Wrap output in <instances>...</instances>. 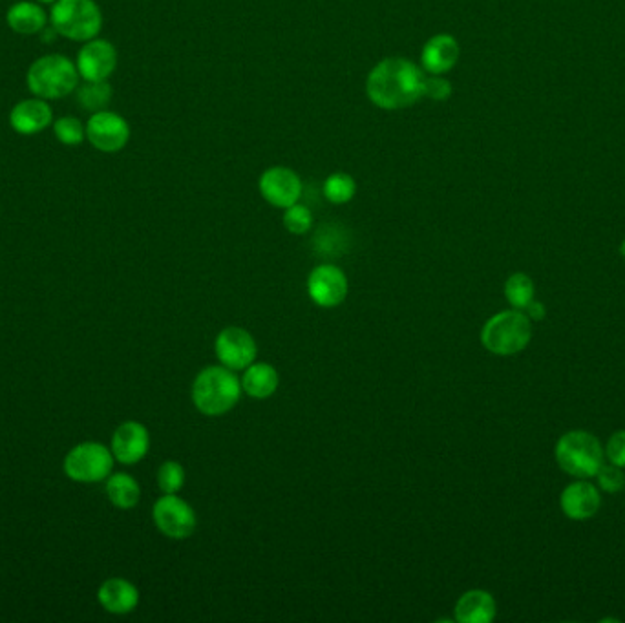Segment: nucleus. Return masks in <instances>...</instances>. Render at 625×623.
<instances>
[{
	"label": "nucleus",
	"instance_id": "obj_25",
	"mask_svg": "<svg viewBox=\"0 0 625 623\" xmlns=\"http://www.w3.org/2000/svg\"><path fill=\"white\" fill-rule=\"evenodd\" d=\"M357 192V183L351 178L350 174H344V172H337V174H331L326 183H324V194L331 203H348L353 200Z\"/></svg>",
	"mask_w": 625,
	"mask_h": 623
},
{
	"label": "nucleus",
	"instance_id": "obj_30",
	"mask_svg": "<svg viewBox=\"0 0 625 623\" xmlns=\"http://www.w3.org/2000/svg\"><path fill=\"white\" fill-rule=\"evenodd\" d=\"M452 96V85L441 75H424L423 97H430L434 101H446Z\"/></svg>",
	"mask_w": 625,
	"mask_h": 623
},
{
	"label": "nucleus",
	"instance_id": "obj_20",
	"mask_svg": "<svg viewBox=\"0 0 625 623\" xmlns=\"http://www.w3.org/2000/svg\"><path fill=\"white\" fill-rule=\"evenodd\" d=\"M6 22L11 30L19 35H35L43 32L48 22V15L41 4L21 0L13 4L6 13Z\"/></svg>",
	"mask_w": 625,
	"mask_h": 623
},
{
	"label": "nucleus",
	"instance_id": "obj_7",
	"mask_svg": "<svg viewBox=\"0 0 625 623\" xmlns=\"http://www.w3.org/2000/svg\"><path fill=\"white\" fill-rule=\"evenodd\" d=\"M114 459L105 444H77L64 459V472L77 483H99L112 474Z\"/></svg>",
	"mask_w": 625,
	"mask_h": 623
},
{
	"label": "nucleus",
	"instance_id": "obj_10",
	"mask_svg": "<svg viewBox=\"0 0 625 623\" xmlns=\"http://www.w3.org/2000/svg\"><path fill=\"white\" fill-rule=\"evenodd\" d=\"M214 349L222 366L233 371L249 368L258 355L255 338L242 328H225L220 331Z\"/></svg>",
	"mask_w": 625,
	"mask_h": 623
},
{
	"label": "nucleus",
	"instance_id": "obj_23",
	"mask_svg": "<svg viewBox=\"0 0 625 623\" xmlns=\"http://www.w3.org/2000/svg\"><path fill=\"white\" fill-rule=\"evenodd\" d=\"M77 101L92 114L105 110L112 101V86L108 81H85V85L77 90Z\"/></svg>",
	"mask_w": 625,
	"mask_h": 623
},
{
	"label": "nucleus",
	"instance_id": "obj_21",
	"mask_svg": "<svg viewBox=\"0 0 625 623\" xmlns=\"http://www.w3.org/2000/svg\"><path fill=\"white\" fill-rule=\"evenodd\" d=\"M280 384L278 373L273 366L264 364V362H253L249 368H245L244 377H242V390L255 399H267L275 393L276 388Z\"/></svg>",
	"mask_w": 625,
	"mask_h": 623
},
{
	"label": "nucleus",
	"instance_id": "obj_13",
	"mask_svg": "<svg viewBox=\"0 0 625 623\" xmlns=\"http://www.w3.org/2000/svg\"><path fill=\"white\" fill-rule=\"evenodd\" d=\"M260 192L267 203L278 209L295 205L302 196V181L297 172L286 167L265 170L260 178Z\"/></svg>",
	"mask_w": 625,
	"mask_h": 623
},
{
	"label": "nucleus",
	"instance_id": "obj_6",
	"mask_svg": "<svg viewBox=\"0 0 625 623\" xmlns=\"http://www.w3.org/2000/svg\"><path fill=\"white\" fill-rule=\"evenodd\" d=\"M53 32L75 43L96 39L103 28V15L96 0H57L50 13Z\"/></svg>",
	"mask_w": 625,
	"mask_h": 623
},
{
	"label": "nucleus",
	"instance_id": "obj_16",
	"mask_svg": "<svg viewBox=\"0 0 625 623\" xmlns=\"http://www.w3.org/2000/svg\"><path fill=\"white\" fill-rule=\"evenodd\" d=\"M52 123V108L41 97L24 99L13 106L10 112L11 128L21 136H35L50 127Z\"/></svg>",
	"mask_w": 625,
	"mask_h": 623
},
{
	"label": "nucleus",
	"instance_id": "obj_34",
	"mask_svg": "<svg viewBox=\"0 0 625 623\" xmlns=\"http://www.w3.org/2000/svg\"><path fill=\"white\" fill-rule=\"evenodd\" d=\"M37 2H43V4H53V2H57V0H37Z\"/></svg>",
	"mask_w": 625,
	"mask_h": 623
},
{
	"label": "nucleus",
	"instance_id": "obj_18",
	"mask_svg": "<svg viewBox=\"0 0 625 623\" xmlns=\"http://www.w3.org/2000/svg\"><path fill=\"white\" fill-rule=\"evenodd\" d=\"M97 598L108 613L128 614L138 607L139 592L136 585H132L130 581L110 578L101 585Z\"/></svg>",
	"mask_w": 625,
	"mask_h": 623
},
{
	"label": "nucleus",
	"instance_id": "obj_2",
	"mask_svg": "<svg viewBox=\"0 0 625 623\" xmlns=\"http://www.w3.org/2000/svg\"><path fill=\"white\" fill-rule=\"evenodd\" d=\"M242 382L233 370L225 366H211L196 377L192 384V402L203 413L218 417L231 412L240 401Z\"/></svg>",
	"mask_w": 625,
	"mask_h": 623
},
{
	"label": "nucleus",
	"instance_id": "obj_8",
	"mask_svg": "<svg viewBox=\"0 0 625 623\" xmlns=\"http://www.w3.org/2000/svg\"><path fill=\"white\" fill-rule=\"evenodd\" d=\"M152 518L156 527L170 539H187L196 528V514L191 505L176 496V494H165L156 501Z\"/></svg>",
	"mask_w": 625,
	"mask_h": 623
},
{
	"label": "nucleus",
	"instance_id": "obj_14",
	"mask_svg": "<svg viewBox=\"0 0 625 623\" xmlns=\"http://www.w3.org/2000/svg\"><path fill=\"white\" fill-rule=\"evenodd\" d=\"M149 430L141 423L127 421L112 437V454L123 465H136L149 452Z\"/></svg>",
	"mask_w": 625,
	"mask_h": 623
},
{
	"label": "nucleus",
	"instance_id": "obj_22",
	"mask_svg": "<svg viewBox=\"0 0 625 623\" xmlns=\"http://www.w3.org/2000/svg\"><path fill=\"white\" fill-rule=\"evenodd\" d=\"M106 496L112 505L121 510H130L136 507L141 497L138 481L128 474H114L106 481Z\"/></svg>",
	"mask_w": 625,
	"mask_h": 623
},
{
	"label": "nucleus",
	"instance_id": "obj_1",
	"mask_svg": "<svg viewBox=\"0 0 625 623\" xmlns=\"http://www.w3.org/2000/svg\"><path fill=\"white\" fill-rule=\"evenodd\" d=\"M424 74L408 59L392 57L377 64L366 81L373 105L382 110H401L423 99Z\"/></svg>",
	"mask_w": 625,
	"mask_h": 623
},
{
	"label": "nucleus",
	"instance_id": "obj_33",
	"mask_svg": "<svg viewBox=\"0 0 625 623\" xmlns=\"http://www.w3.org/2000/svg\"><path fill=\"white\" fill-rule=\"evenodd\" d=\"M620 254L625 258V240L622 242V245H620Z\"/></svg>",
	"mask_w": 625,
	"mask_h": 623
},
{
	"label": "nucleus",
	"instance_id": "obj_11",
	"mask_svg": "<svg viewBox=\"0 0 625 623\" xmlns=\"http://www.w3.org/2000/svg\"><path fill=\"white\" fill-rule=\"evenodd\" d=\"M308 293L317 306H340L348 296V278L337 265H318L309 275Z\"/></svg>",
	"mask_w": 625,
	"mask_h": 623
},
{
	"label": "nucleus",
	"instance_id": "obj_26",
	"mask_svg": "<svg viewBox=\"0 0 625 623\" xmlns=\"http://www.w3.org/2000/svg\"><path fill=\"white\" fill-rule=\"evenodd\" d=\"M53 134L57 141H61L66 147H75L85 141L86 127L77 117H59L53 123Z\"/></svg>",
	"mask_w": 625,
	"mask_h": 623
},
{
	"label": "nucleus",
	"instance_id": "obj_12",
	"mask_svg": "<svg viewBox=\"0 0 625 623\" xmlns=\"http://www.w3.org/2000/svg\"><path fill=\"white\" fill-rule=\"evenodd\" d=\"M77 72L85 81H108L117 66V52L105 39H92L77 53Z\"/></svg>",
	"mask_w": 625,
	"mask_h": 623
},
{
	"label": "nucleus",
	"instance_id": "obj_15",
	"mask_svg": "<svg viewBox=\"0 0 625 623\" xmlns=\"http://www.w3.org/2000/svg\"><path fill=\"white\" fill-rule=\"evenodd\" d=\"M560 505L567 518L585 521V519L593 518L594 514L600 510L602 496L593 483L580 479L563 488Z\"/></svg>",
	"mask_w": 625,
	"mask_h": 623
},
{
	"label": "nucleus",
	"instance_id": "obj_24",
	"mask_svg": "<svg viewBox=\"0 0 625 623\" xmlns=\"http://www.w3.org/2000/svg\"><path fill=\"white\" fill-rule=\"evenodd\" d=\"M505 298L510 306L523 311L534 300V282L525 273H514L505 282Z\"/></svg>",
	"mask_w": 625,
	"mask_h": 623
},
{
	"label": "nucleus",
	"instance_id": "obj_9",
	"mask_svg": "<svg viewBox=\"0 0 625 623\" xmlns=\"http://www.w3.org/2000/svg\"><path fill=\"white\" fill-rule=\"evenodd\" d=\"M86 139L99 152H105V154L119 152L127 147L128 139H130L127 119L108 110L96 112L86 123Z\"/></svg>",
	"mask_w": 625,
	"mask_h": 623
},
{
	"label": "nucleus",
	"instance_id": "obj_27",
	"mask_svg": "<svg viewBox=\"0 0 625 623\" xmlns=\"http://www.w3.org/2000/svg\"><path fill=\"white\" fill-rule=\"evenodd\" d=\"M158 485L165 494H176L185 485V470L178 461H165L159 466Z\"/></svg>",
	"mask_w": 625,
	"mask_h": 623
},
{
	"label": "nucleus",
	"instance_id": "obj_5",
	"mask_svg": "<svg viewBox=\"0 0 625 623\" xmlns=\"http://www.w3.org/2000/svg\"><path fill=\"white\" fill-rule=\"evenodd\" d=\"M532 338V320L525 311L509 309L490 317L481 331L483 346L501 357L516 355L529 346Z\"/></svg>",
	"mask_w": 625,
	"mask_h": 623
},
{
	"label": "nucleus",
	"instance_id": "obj_32",
	"mask_svg": "<svg viewBox=\"0 0 625 623\" xmlns=\"http://www.w3.org/2000/svg\"><path fill=\"white\" fill-rule=\"evenodd\" d=\"M523 311H525V315H527L530 320H543V318H545V313H547V311H545V306H543L541 302H538V300H532L529 306L525 307Z\"/></svg>",
	"mask_w": 625,
	"mask_h": 623
},
{
	"label": "nucleus",
	"instance_id": "obj_31",
	"mask_svg": "<svg viewBox=\"0 0 625 623\" xmlns=\"http://www.w3.org/2000/svg\"><path fill=\"white\" fill-rule=\"evenodd\" d=\"M604 450L609 463L625 468V430L613 433Z\"/></svg>",
	"mask_w": 625,
	"mask_h": 623
},
{
	"label": "nucleus",
	"instance_id": "obj_17",
	"mask_svg": "<svg viewBox=\"0 0 625 623\" xmlns=\"http://www.w3.org/2000/svg\"><path fill=\"white\" fill-rule=\"evenodd\" d=\"M459 44L452 35H435L424 44L421 63L426 74L443 75L459 61Z\"/></svg>",
	"mask_w": 625,
	"mask_h": 623
},
{
	"label": "nucleus",
	"instance_id": "obj_19",
	"mask_svg": "<svg viewBox=\"0 0 625 623\" xmlns=\"http://www.w3.org/2000/svg\"><path fill=\"white\" fill-rule=\"evenodd\" d=\"M498 605L487 591L474 589L459 598L456 603V620L461 623H490L496 618Z\"/></svg>",
	"mask_w": 625,
	"mask_h": 623
},
{
	"label": "nucleus",
	"instance_id": "obj_29",
	"mask_svg": "<svg viewBox=\"0 0 625 623\" xmlns=\"http://www.w3.org/2000/svg\"><path fill=\"white\" fill-rule=\"evenodd\" d=\"M596 477H598V485L607 494H618L625 488L624 468L613 465V463L600 466Z\"/></svg>",
	"mask_w": 625,
	"mask_h": 623
},
{
	"label": "nucleus",
	"instance_id": "obj_28",
	"mask_svg": "<svg viewBox=\"0 0 625 623\" xmlns=\"http://www.w3.org/2000/svg\"><path fill=\"white\" fill-rule=\"evenodd\" d=\"M284 225L293 234H306L313 225V214L304 205H291L284 212Z\"/></svg>",
	"mask_w": 625,
	"mask_h": 623
},
{
	"label": "nucleus",
	"instance_id": "obj_3",
	"mask_svg": "<svg viewBox=\"0 0 625 623\" xmlns=\"http://www.w3.org/2000/svg\"><path fill=\"white\" fill-rule=\"evenodd\" d=\"M77 83H79L77 66L68 57L57 53L44 55L33 61L26 75V85L30 88V92L44 101L70 96L77 88Z\"/></svg>",
	"mask_w": 625,
	"mask_h": 623
},
{
	"label": "nucleus",
	"instance_id": "obj_4",
	"mask_svg": "<svg viewBox=\"0 0 625 623\" xmlns=\"http://www.w3.org/2000/svg\"><path fill=\"white\" fill-rule=\"evenodd\" d=\"M554 455L565 474L587 479L596 476L600 466L604 465L605 450L593 433L573 430L558 439Z\"/></svg>",
	"mask_w": 625,
	"mask_h": 623
}]
</instances>
